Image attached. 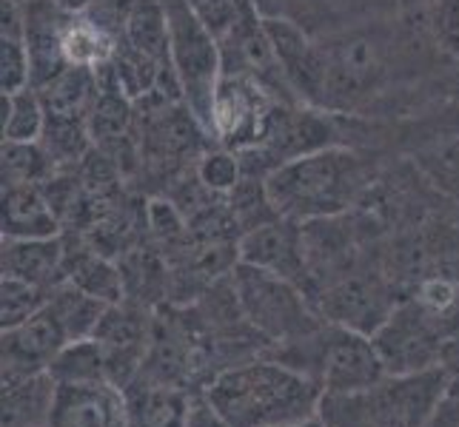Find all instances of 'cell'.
Instances as JSON below:
<instances>
[{"label": "cell", "instance_id": "obj_1", "mask_svg": "<svg viewBox=\"0 0 459 427\" xmlns=\"http://www.w3.org/2000/svg\"><path fill=\"white\" fill-rule=\"evenodd\" d=\"M234 427H280L320 414L323 390L282 359H248L217 371L203 388Z\"/></svg>", "mask_w": 459, "mask_h": 427}, {"label": "cell", "instance_id": "obj_2", "mask_svg": "<svg viewBox=\"0 0 459 427\" xmlns=\"http://www.w3.org/2000/svg\"><path fill=\"white\" fill-rule=\"evenodd\" d=\"M366 188V166L348 149L328 146L277 166L265 177V194L280 217L320 223L340 217Z\"/></svg>", "mask_w": 459, "mask_h": 427}, {"label": "cell", "instance_id": "obj_3", "mask_svg": "<svg viewBox=\"0 0 459 427\" xmlns=\"http://www.w3.org/2000/svg\"><path fill=\"white\" fill-rule=\"evenodd\" d=\"M448 390V371L431 368L385 376L371 390L323 397L320 416L328 427H425Z\"/></svg>", "mask_w": 459, "mask_h": 427}, {"label": "cell", "instance_id": "obj_4", "mask_svg": "<svg viewBox=\"0 0 459 427\" xmlns=\"http://www.w3.org/2000/svg\"><path fill=\"white\" fill-rule=\"evenodd\" d=\"M280 359L311 376L323 397H351L371 390L388 376L374 339L334 322H323L311 334L289 342Z\"/></svg>", "mask_w": 459, "mask_h": 427}, {"label": "cell", "instance_id": "obj_5", "mask_svg": "<svg viewBox=\"0 0 459 427\" xmlns=\"http://www.w3.org/2000/svg\"><path fill=\"white\" fill-rule=\"evenodd\" d=\"M229 285L243 320L268 342H297L325 322L311 305L306 288L263 268L237 262L229 271Z\"/></svg>", "mask_w": 459, "mask_h": 427}, {"label": "cell", "instance_id": "obj_6", "mask_svg": "<svg viewBox=\"0 0 459 427\" xmlns=\"http://www.w3.org/2000/svg\"><path fill=\"white\" fill-rule=\"evenodd\" d=\"M171 69L178 74L183 103L212 137L217 89L223 81V46L220 38L188 9L186 0H166Z\"/></svg>", "mask_w": 459, "mask_h": 427}, {"label": "cell", "instance_id": "obj_7", "mask_svg": "<svg viewBox=\"0 0 459 427\" xmlns=\"http://www.w3.org/2000/svg\"><path fill=\"white\" fill-rule=\"evenodd\" d=\"M379 356L385 362L388 376L420 373L442 365V351L448 339L429 320L414 299H400V305L385 320V325L371 337Z\"/></svg>", "mask_w": 459, "mask_h": 427}, {"label": "cell", "instance_id": "obj_8", "mask_svg": "<svg viewBox=\"0 0 459 427\" xmlns=\"http://www.w3.org/2000/svg\"><path fill=\"white\" fill-rule=\"evenodd\" d=\"M274 106L277 100L251 77L223 72L214 100L212 137L217 140V146L237 154L257 149L265 137Z\"/></svg>", "mask_w": 459, "mask_h": 427}, {"label": "cell", "instance_id": "obj_9", "mask_svg": "<svg viewBox=\"0 0 459 427\" xmlns=\"http://www.w3.org/2000/svg\"><path fill=\"white\" fill-rule=\"evenodd\" d=\"M237 262L263 268L268 274H277L299 288H306L311 279L308 248H306V228L303 223L289 217H272L265 223L248 228L237 240Z\"/></svg>", "mask_w": 459, "mask_h": 427}, {"label": "cell", "instance_id": "obj_10", "mask_svg": "<svg viewBox=\"0 0 459 427\" xmlns=\"http://www.w3.org/2000/svg\"><path fill=\"white\" fill-rule=\"evenodd\" d=\"M397 305L400 303L388 288V282L377 274L342 277L331 282L316 299V311L325 322L342 325L366 337H374Z\"/></svg>", "mask_w": 459, "mask_h": 427}, {"label": "cell", "instance_id": "obj_11", "mask_svg": "<svg viewBox=\"0 0 459 427\" xmlns=\"http://www.w3.org/2000/svg\"><path fill=\"white\" fill-rule=\"evenodd\" d=\"M69 342L72 337L66 325L46 299V305L35 316L4 330V379L49 373L55 356Z\"/></svg>", "mask_w": 459, "mask_h": 427}, {"label": "cell", "instance_id": "obj_12", "mask_svg": "<svg viewBox=\"0 0 459 427\" xmlns=\"http://www.w3.org/2000/svg\"><path fill=\"white\" fill-rule=\"evenodd\" d=\"M94 339L103 345L108 382L126 388L134 382L137 373L143 371L149 345H152V325L143 320V313L126 305H108L103 320L94 330Z\"/></svg>", "mask_w": 459, "mask_h": 427}, {"label": "cell", "instance_id": "obj_13", "mask_svg": "<svg viewBox=\"0 0 459 427\" xmlns=\"http://www.w3.org/2000/svg\"><path fill=\"white\" fill-rule=\"evenodd\" d=\"M23 6V38L31 55V86L40 89L57 72L69 66L63 57V35L72 12L60 9L55 0H29Z\"/></svg>", "mask_w": 459, "mask_h": 427}, {"label": "cell", "instance_id": "obj_14", "mask_svg": "<svg viewBox=\"0 0 459 427\" xmlns=\"http://www.w3.org/2000/svg\"><path fill=\"white\" fill-rule=\"evenodd\" d=\"M52 427H129L123 388L112 382L57 385Z\"/></svg>", "mask_w": 459, "mask_h": 427}, {"label": "cell", "instance_id": "obj_15", "mask_svg": "<svg viewBox=\"0 0 459 427\" xmlns=\"http://www.w3.org/2000/svg\"><path fill=\"white\" fill-rule=\"evenodd\" d=\"M0 226L6 240H46V236H60V214L43 185L4 183Z\"/></svg>", "mask_w": 459, "mask_h": 427}, {"label": "cell", "instance_id": "obj_16", "mask_svg": "<svg viewBox=\"0 0 459 427\" xmlns=\"http://www.w3.org/2000/svg\"><path fill=\"white\" fill-rule=\"evenodd\" d=\"M126 422L129 427H183L192 393L180 385L160 382L146 373H137L134 382L123 388Z\"/></svg>", "mask_w": 459, "mask_h": 427}, {"label": "cell", "instance_id": "obj_17", "mask_svg": "<svg viewBox=\"0 0 459 427\" xmlns=\"http://www.w3.org/2000/svg\"><path fill=\"white\" fill-rule=\"evenodd\" d=\"M4 277H14L38 285L43 291H52L63 279L66 268V245L60 236L46 240H6L4 236Z\"/></svg>", "mask_w": 459, "mask_h": 427}, {"label": "cell", "instance_id": "obj_18", "mask_svg": "<svg viewBox=\"0 0 459 427\" xmlns=\"http://www.w3.org/2000/svg\"><path fill=\"white\" fill-rule=\"evenodd\" d=\"M98 69L86 66H66L57 72L49 83L38 89L46 120H86L91 115V106L98 100Z\"/></svg>", "mask_w": 459, "mask_h": 427}, {"label": "cell", "instance_id": "obj_19", "mask_svg": "<svg viewBox=\"0 0 459 427\" xmlns=\"http://www.w3.org/2000/svg\"><path fill=\"white\" fill-rule=\"evenodd\" d=\"M57 382L49 373L4 379V427H52Z\"/></svg>", "mask_w": 459, "mask_h": 427}, {"label": "cell", "instance_id": "obj_20", "mask_svg": "<svg viewBox=\"0 0 459 427\" xmlns=\"http://www.w3.org/2000/svg\"><path fill=\"white\" fill-rule=\"evenodd\" d=\"M123 38L157 63H171L166 0H132L123 18Z\"/></svg>", "mask_w": 459, "mask_h": 427}, {"label": "cell", "instance_id": "obj_21", "mask_svg": "<svg viewBox=\"0 0 459 427\" xmlns=\"http://www.w3.org/2000/svg\"><path fill=\"white\" fill-rule=\"evenodd\" d=\"M115 49L117 38L98 18H91L86 12L72 14L66 35H63V57H66L69 66L100 69L106 63H112Z\"/></svg>", "mask_w": 459, "mask_h": 427}, {"label": "cell", "instance_id": "obj_22", "mask_svg": "<svg viewBox=\"0 0 459 427\" xmlns=\"http://www.w3.org/2000/svg\"><path fill=\"white\" fill-rule=\"evenodd\" d=\"M49 376L57 385H100L108 382V365L103 345L86 337L69 342L49 365Z\"/></svg>", "mask_w": 459, "mask_h": 427}, {"label": "cell", "instance_id": "obj_23", "mask_svg": "<svg viewBox=\"0 0 459 427\" xmlns=\"http://www.w3.org/2000/svg\"><path fill=\"white\" fill-rule=\"evenodd\" d=\"M63 277L72 285L83 288L86 294L103 299L108 305L123 303V274L120 268H115L106 257H100L98 251H77L72 257L66 251V268Z\"/></svg>", "mask_w": 459, "mask_h": 427}, {"label": "cell", "instance_id": "obj_24", "mask_svg": "<svg viewBox=\"0 0 459 427\" xmlns=\"http://www.w3.org/2000/svg\"><path fill=\"white\" fill-rule=\"evenodd\" d=\"M49 305L63 320V325H66L72 342L94 337V330H98L103 313L108 308V303L86 294L83 288H77V285H72L69 279H63L49 291Z\"/></svg>", "mask_w": 459, "mask_h": 427}, {"label": "cell", "instance_id": "obj_25", "mask_svg": "<svg viewBox=\"0 0 459 427\" xmlns=\"http://www.w3.org/2000/svg\"><path fill=\"white\" fill-rule=\"evenodd\" d=\"M43 125L46 108L35 86L4 94V142H38Z\"/></svg>", "mask_w": 459, "mask_h": 427}, {"label": "cell", "instance_id": "obj_26", "mask_svg": "<svg viewBox=\"0 0 459 427\" xmlns=\"http://www.w3.org/2000/svg\"><path fill=\"white\" fill-rule=\"evenodd\" d=\"M55 163L40 142H4V183H38L52 177Z\"/></svg>", "mask_w": 459, "mask_h": 427}, {"label": "cell", "instance_id": "obj_27", "mask_svg": "<svg viewBox=\"0 0 459 427\" xmlns=\"http://www.w3.org/2000/svg\"><path fill=\"white\" fill-rule=\"evenodd\" d=\"M195 174H197V180L205 188H209V192L229 197L234 188L243 183L246 166H243V157L237 154V151L217 146L212 151H203L200 154V163H197Z\"/></svg>", "mask_w": 459, "mask_h": 427}, {"label": "cell", "instance_id": "obj_28", "mask_svg": "<svg viewBox=\"0 0 459 427\" xmlns=\"http://www.w3.org/2000/svg\"><path fill=\"white\" fill-rule=\"evenodd\" d=\"M46 299H49V291L38 288V285L4 277V282H0V325L6 330L26 322L29 316H35L46 305Z\"/></svg>", "mask_w": 459, "mask_h": 427}, {"label": "cell", "instance_id": "obj_29", "mask_svg": "<svg viewBox=\"0 0 459 427\" xmlns=\"http://www.w3.org/2000/svg\"><path fill=\"white\" fill-rule=\"evenodd\" d=\"M431 29L439 49L459 60V0H434Z\"/></svg>", "mask_w": 459, "mask_h": 427}, {"label": "cell", "instance_id": "obj_30", "mask_svg": "<svg viewBox=\"0 0 459 427\" xmlns=\"http://www.w3.org/2000/svg\"><path fill=\"white\" fill-rule=\"evenodd\" d=\"M197 18L209 26L217 38H223L226 31L234 26L237 14H240L243 0H186Z\"/></svg>", "mask_w": 459, "mask_h": 427}, {"label": "cell", "instance_id": "obj_31", "mask_svg": "<svg viewBox=\"0 0 459 427\" xmlns=\"http://www.w3.org/2000/svg\"><path fill=\"white\" fill-rule=\"evenodd\" d=\"M183 427H234V424L223 416V410L205 397V390L200 388L197 393H192V402H188V414H186Z\"/></svg>", "mask_w": 459, "mask_h": 427}, {"label": "cell", "instance_id": "obj_32", "mask_svg": "<svg viewBox=\"0 0 459 427\" xmlns=\"http://www.w3.org/2000/svg\"><path fill=\"white\" fill-rule=\"evenodd\" d=\"M437 180L448 188L451 194L459 197V137H454L451 142L439 149L437 154Z\"/></svg>", "mask_w": 459, "mask_h": 427}, {"label": "cell", "instance_id": "obj_33", "mask_svg": "<svg viewBox=\"0 0 459 427\" xmlns=\"http://www.w3.org/2000/svg\"><path fill=\"white\" fill-rule=\"evenodd\" d=\"M425 427H459V388L448 382V390Z\"/></svg>", "mask_w": 459, "mask_h": 427}, {"label": "cell", "instance_id": "obj_34", "mask_svg": "<svg viewBox=\"0 0 459 427\" xmlns=\"http://www.w3.org/2000/svg\"><path fill=\"white\" fill-rule=\"evenodd\" d=\"M55 4L60 6V9H66V12H72V14H81V12H89L98 0H55Z\"/></svg>", "mask_w": 459, "mask_h": 427}, {"label": "cell", "instance_id": "obj_35", "mask_svg": "<svg viewBox=\"0 0 459 427\" xmlns=\"http://www.w3.org/2000/svg\"><path fill=\"white\" fill-rule=\"evenodd\" d=\"M280 427H328V422L316 414V416H311V419H303V422H291V424H280Z\"/></svg>", "mask_w": 459, "mask_h": 427}, {"label": "cell", "instance_id": "obj_36", "mask_svg": "<svg viewBox=\"0 0 459 427\" xmlns=\"http://www.w3.org/2000/svg\"><path fill=\"white\" fill-rule=\"evenodd\" d=\"M456 103H459V83H456Z\"/></svg>", "mask_w": 459, "mask_h": 427}, {"label": "cell", "instance_id": "obj_37", "mask_svg": "<svg viewBox=\"0 0 459 427\" xmlns=\"http://www.w3.org/2000/svg\"><path fill=\"white\" fill-rule=\"evenodd\" d=\"M14 4H29V0H14Z\"/></svg>", "mask_w": 459, "mask_h": 427}]
</instances>
